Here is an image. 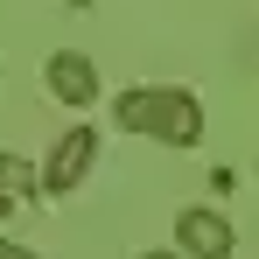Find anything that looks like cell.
<instances>
[{"instance_id":"6da1fadb","label":"cell","mask_w":259,"mask_h":259,"mask_svg":"<svg viewBox=\"0 0 259 259\" xmlns=\"http://www.w3.org/2000/svg\"><path fill=\"white\" fill-rule=\"evenodd\" d=\"M112 119L126 133H154V140H168V147H196V140H203V105H196L189 84L119 91V98H112Z\"/></svg>"},{"instance_id":"7a4b0ae2","label":"cell","mask_w":259,"mask_h":259,"mask_svg":"<svg viewBox=\"0 0 259 259\" xmlns=\"http://www.w3.org/2000/svg\"><path fill=\"white\" fill-rule=\"evenodd\" d=\"M91 161H98V133L70 126L56 147H49V161H42V189H49V196H70V189L91 175Z\"/></svg>"},{"instance_id":"3957f363","label":"cell","mask_w":259,"mask_h":259,"mask_svg":"<svg viewBox=\"0 0 259 259\" xmlns=\"http://www.w3.org/2000/svg\"><path fill=\"white\" fill-rule=\"evenodd\" d=\"M175 238H182V252H189V259H231V245H238L231 217L210 210V203H189V210L175 217Z\"/></svg>"},{"instance_id":"277c9868","label":"cell","mask_w":259,"mask_h":259,"mask_svg":"<svg viewBox=\"0 0 259 259\" xmlns=\"http://www.w3.org/2000/svg\"><path fill=\"white\" fill-rule=\"evenodd\" d=\"M42 84L56 91V105H98V63L84 49H56L42 63Z\"/></svg>"},{"instance_id":"5b68a950","label":"cell","mask_w":259,"mask_h":259,"mask_svg":"<svg viewBox=\"0 0 259 259\" xmlns=\"http://www.w3.org/2000/svg\"><path fill=\"white\" fill-rule=\"evenodd\" d=\"M0 189L7 196H42V168H28L21 154H0Z\"/></svg>"},{"instance_id":"8992f818","label":"cell","mask_w":259,"mask_h":259,"mask_svg":"<svg viewBox=\"0 0 259 259\" xmlns=\"http://www.w3.org/2000/svg\"><path fill=\"white\" fill-rule=\"evenodd\" d=\"M0 259H42V252H28V245H14V238H0Z\"/></svg>"},{"instance_id":"52a82bcc","label":"cell","mask_w":259,"mask_h":259,"mask_svg":"<svg viewBox=\"0 0 259 259\" xmlns=\"http://www.w3.org/2000/svg\"><path fill=\"white\" fill-rule=\"evenodd\" d=\"M140 259H189V252H140Z\"/></svg>"},{"instance_id":"ba28073f","label":"cell","mask_w":259,"mask_h":259,"mask_svg":"<svg viewBox=\"0 0 259 259\" xmlns=\"http://www.w3.org/2000/svg\"><path fill=\"white\" fill-rule=\"evenodd\" d=\"M7 203H14V196H7V189H0V217H7Z\"/></svg>"}]
</instances>
